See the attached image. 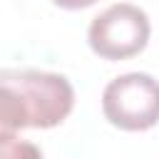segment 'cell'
I'll list each match as a JSON object with an SVG mask.
<instances>
[{"mask_svg":"<svg viewBox=\"0 0 159 159\" xmlns=\"http://www.w3.org/2000/svg\"><path fill=\"white\" fill-rule=\"evenodd\" d=\"M52 2L60 5V7H65V10H82V7L94 5L97 0H52Z\"/></svg>","mask_w":159,"mask_h":159,"instance_id":"obj_5","label":"cell"},{"mask_svg":"<svg viewBox=\"0 0 159 159\" xmlns=\"http://www.w3.org/2000/svg\"><path fill=\"white\" fill-rule=\"evenodd\" d=\"M149 32V17L142 7L114 2L89 22L87 40L94 55L104 60H127L147 47Z\"/></svg>","mask_w":159,"mask_h":159,"instance_id":"obj_3","label":"cell"},{"mask_svg":"<svg viewBox=\"0 0 159 159\" xmlns=\"http://www.w3.org/2000/svg\"><path fill=\"white\" fill-rule=\"evenodd\" d=\"M0 159H42V154L32 142L12 137L0 142Z\"/></svg>","mask_w":159,"mask_h":159,"instance_id":"obj_4","label":"cell"},{"mask_svg":"<svg viewBox=\"0 0 159 159\" xmlns=\"http://www.w3.org/2000/svg\"><path fill=\"white\" fill-rule=\"evenodd\" d=\"M75 104L67 77L42 70L0 72V142L12 139L25 127H57Z\"/></svg>","mask_w":159,"mask_h":159,"instance_id":"obj_1","label":"cell"},{"mask_svg":"<svg viewBox=\"0 0 159 159\" xmlns=\"http://www.w3.org/2000/svg\"><path fill=\"white\" fill-rule=\"evenodd\" d=\"M104 117L127 132H142L159 122V80L147 72L114 77L102 92Z\"/></svg>","mask_w":159,"mask_h":159,"instance_id":"obj_2","label":"cell"}]
</instances>
